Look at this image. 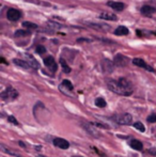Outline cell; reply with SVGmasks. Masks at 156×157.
Here are the masks:
<instances>
[{
	"label": "cell",
	"instance_id": "cell-22",
	"mask_svg": "<svg viewBox=\"0 0 156 157\" xmlns=\"http://www.w3.org/2000/svg\"><path fill=\"white\" fill-rule=\"evenodd\" d=\"M30 32L29 31H24V30H18V31L15 32V36H26V35H29Z\"/></svg>",
	"mask_w": 156,
	"mask_h": 157
},
{
	"label": "cell",
	"instance_id": "cell-16",
	"mask_svg": "<svg viewBox=\"0 0 156 157\" xmlns=\"http://www.w3.org/2000/svg\"><path fill=\"white\" fill-rule=\"evenodd\" d=\"M100 17L102 19H107V21H117V16L110 13H102L100 15Z\"/></svg>",
	"mask_w": 156,
	"mask_h": 157
},
{
	"label": "cell",
	"instance_id": "cell-19",
	"mask_svg": "<svg viewBox=\"0 0 156 157\" xmlns=\"http://www.w3.org/2000/svg\"><path fill=\"white\" fill-rule=\"evenodd\" d=\"M60 88H67V90L72 91L74 87H73V85H72L71 81H69V80H67V79H65V80H63V81H62V83H61V87H60Z\"/></svg>",
	"mask_w": 156,
	"mask_h": 157
},
{
	"label": "cell",
	"instance_id": "cell-20",
	"mask_svg": "<svg viewBox=\"0 0 156 157\" xmlns=\"http://www.w3.org/2000/svg\"><path fill=\"white\" fill-rule=\"evenodd\" d=\"M23 27L26 29H36L38 26L33 23H30V21H25V23H23Z\"/></svg>",
	"mask_w": 156,
	"mask_h": 157
},
{
	"label": "cell",
	"instance_id": "cell-3",
	"mask_svg": "<svg viewBox=\"0 0 156 157\" xmlns=\"http://www.w3.org/2000/svg\"><path fill=\"white\" fill-rule=\"evenodd\" d=\"M82 127L85 128L86 132H88L90 135H92V136L96 137V138H98V137L101 136L100 134V130L96 128V126L93 124V123H90V122H86V123H82Z\"/></svg>",
	"mask_w": 156,
	"mask_h": 157
},
{
	"label": "cell",
	"instance_id": "cell-15",
	"mask_svg": "<svg viewBox=\"0 0 156 157\" xmlns=\"http://www.w3.org/2000/svg\"><path fill=\"white\" fill-rule=\"evenodd\" d=\"M26 57H27V62L29 63V65L31 66V67L33 68H39V62L36 60L34 58H32V56H30V55H26Z\"/></svg>",
	"mask_w": 156,
	"mask_h": 157
},
{
	"label": "cell",
	"instance_id": "cell-11",
	"mask_svg": "<svg viewBox=\"0 0 156 157\" xmlns=\"http://www.w3.org/2000/svg\"><path fill=\"white\" fill-rule=\"evenodd\" d=\"M129 145H131V149L136 150V151H141L142 147H143L142 143L140 142V141H138L137 139H131V140H129Z\"/></svg>",
	"mask_w": 156,
	"mask_h": 157
},
{
	"label": "cell",
	"instance_id": "cell-21",
	"mask_svg": "<svg viewBox=\"0 0 156 157\" xmlns=\"http://www.w3.org/2000/svg\"><path fill=\"white\" fill-rule=\"evenodd\" d=\"M134 127H135L137 130H139V132H143L144 130H146V127H144V125L142 124L141 122H135V123H134Z\"/></svg>",
	"mask_w": 156,
	"mask_h": 157
},
{
	"label": "cell",
	"instance_id": "cell-4",
	"mask_svg": "<svg viewBox=\"0 0 156 157\" xmlns=\"http://www.w3.org/2000/svg\"><path fill=\"white\" fill-rule=\"evenodd\" d=\"M115 119L116 122L121 125H129L131 123V121H133V117L129 113H123L121 116H117L115 117Z\"/></svg>",
	"mask_w": 156,
	"mask_h": 157
},
{
	"label": "cell",
	"instance_id": "cell-13",
	"mask_svg": "<svg viewBox=\"0 0 156 157\" xmlns=\"http://www.w3.org/2000/svg\"><path fill=\"white\" fill-rule=\"evenodd\" d=\"M155 11H156V9L150 6H144L141 8V13L143 15H151L152 13H154Z\"/></svg>",
	"mask_w": 156,
	"mask_h": 157
},
{
	"label": "cell",
	"instance_id": "cell-23",
	"mask_svg": "<svg viewBox=\"0 0 156 157\" xmlns=\"http://www.w3.org/2000/svg\"><path fill=\"white\" fill-rule=\"evenodd\" d=\"M1 150L3 152H6V153H8V154H10V155H14V156H17L16 155V153L15 152H13V151H11V150H9V149H6L4 145H1Z\"/></svg>",
	"mask_w": 156,
	"mask_h": 157
},
{
	"label": "cell",
	"instance_id": "cell-28",
	"mask_svg": "<svg viewBox=\"0 0 156 157\" xmlns=\"http://www.w3.org/2000/svg\"><path fill=\"white\" fill-rule=\"evenodd\" d=\"M19 145H21V147H26V144H24L23 142H19Z\"/></svg>",
	"mask_w": 156,
	"mask_h": 157
},
{
	"label": "cell",
	"instance_id": "cell-29",
	"mask_svg": "<svg viewBox=\"0 0 156 157\" xmlns=\"http://www.w3.org/2000/svg\"><path fill=\"white\" fill-rule=\"evenodd\" d=\"M36 149L38 150V151H40V150H41V147H36Z\"/></svg>",
	"mask_w": 156,
	"mask_h": 157
},
{
	"label": "cell",
	"instance_id": "cell-14",
	"mask_svg": "<svg viewBox=\"0 0 156 157\" xmlns=\"http://www.w3.org/2000/svg\"><path fill=\"white\" fill-rule=\"evenodd\" d=\"M129 33V30L127 29L124 26H120L119 28L115 30V34L116 35H127Z\"/></svg>",
	"mask_w": 156,
	"mask_h": 157
},
{
	"label": "cell",
	"instance_id": "cell-31",
	"mask_svg": "<svg viewBox=\"0 0 156 157\" xmlns=\"http://www.w3.org/2000/svg\"><path fill=\"white\" fill-rule=\"evenodd\" d=\"M17 157H21V156H17Z\"/></svg>",
	"mask_w": 156,
	"mask_h": 157
},
{
	"label": "cell",
	"instance_id": "cell-12",
	"mask_svg": "<svg viewBox=\"0 0 156 157\" xmlns=\"http://www.w3.org/2000/svg\"><path fill=\"white\" fill-rule=\"evenodd\" d=\"M13 62H14V64H16L17 66H19V67H21V68H25V70H29V68L31 67L27 61L19 60V59H14Z\"/></svg>",
	"mask_w": 156,
	"mask_h": 157
},
{
	"label": "cell",
	"instance_id": "cell-1",
	"mask_svg": "<svg viewBox=\"0 0 156 157\" xmlns=\"http://www.w3.org/2000/svg\"><path fill=\"white\" fill-rule=\"evenodd\" d=\"M107 87L110 91L119 95L128 96L133 93V87H131V82L125 78H120L119 80H108Z\"/></svg>",
	"mask_w": 156,
	"mask_h": 157
},
{
	"label": "cell",
	"instance_id": "cell-9",
	"mask_svg": "<svg viewBox=\"0 0 156 157\" xmlns=\"http://www.w3.org/2000/svg\"><path fill=\"white\" fill-rule=\"evenodd\" d=\"M128 63V60H127L126 57L122 56V55H117L115 58V64L119 66H125Z\"/></svg>",
	"mask_w": 156,
	"mask_h": 157
},
{
	"label": "cell",
	"instance_id": "cell-7",
	"mask_svg": "<svg viewBox=\"0 0 156 157\" xmlns=\"http://www.w3.org/2000/svg\"><path fill=\"white\" fill-rule=\"evenodd\" d=\"M44 64H45L49 70H51L52 72H56L57 71V63L52 57H47V58L44 59Z\"/></svg>",
	"mask_w": 156,
	"mask_h": 157
},
{
	"label": "cell",
	"instance_id": "cell-26",
	"mask_svg": "<svg viewBox=\"0 0 156 157\" xmlns=\"http://www.w3.org/2000/svg\"><path fill=\"white\" fill-rule=\"evenodd\" d=\"M148 122H150V123H154V122H156V114H151V116H149L148 117Z\"/></svg>",
	"mask_w": 156,
	"mask_h": 157
},
{
	"label": "cell",
	"instance_id": "cell-2",
	"mask_svg": "<svg viewBox=\"0 0 156 157\" xmlns=\"http://www.w3.org/2000/svg\"><path fill=\"white\" fill-rule=\"evenodd\" d=\"M18 96V92L12 87H8L3 92L1 93V98L6 101H14V99L17 98Z\"/></svg>",
	"mask_w": 156,
	"mask_h": 157
},
{
	"label": "cell",
	"instance_id": "cell-25",
	"mask_svg": "<svg viewBox=\"0 0 156 157\" xmlns=\"http://www.w3.org/2000/svg\"><path fill=\"white\" fill-rule=\"evenodd\" d=\"M8 121H9V122L12 123V124H14V125H18V122H17V120L13 116L8 117Z\"/></svg>",
	"mask_w": 156,
	"mask_h": 157
},
{
	"label": "cell",
	"instance_id": "cell-10",
	"mask_svg": "<svg viewBox=\"0 0 156 157\" xmlns=\"http://www.w3.org/2000/svg\"><path fill=\"white\" fill-rule=\"evenodd\" d=\"M107 4H108L110 8H112L113 10L116 11H123L125 8V4L122 3V2H116V1H108L107 2Z\"/></svg>",
	"mask_w": 156,
	"mask_h": 157
},
{
	"label": "cell",
	"instance_id": "cell-30",
	"mask_svg": "<svg viewBox=\"0 0 156 157\" xmlns=\"http://www.w3.org/2000/svg\"><path fill=\"white\" fill-rule=\"evenodd\" d=\"M38 157H46V156H44V155H39Z\"/></svg>",
	"mask_w": 156,
	"mask_h": 157
},
{
	"label": "cell",
	"instance_id": "cell-5",
	"mask_svg": "<svg viewBox=\"0 0 156 157\" xmlns=\"http://www.w3.org/2000/svg\"><path fill=\"white\" fill-rule=\"evenodd\" d=\"M6 17H8L9 21H16L21 17V11L16 10V9H10V10H8V12H6Z\"/></svg>",
	"mask_w": 156,
	"mask_h": 157
},
{
	"label": "cell",
	"instance_id": "cell-27",
	"mask_svg": "<svg viewBox=\"0 0 156 157\" xmlns=\"http://www.w3.org/2000/svg\"><path fill=\"white\" fill-rule=\"evenodd\" d=\"M93 124L95 126H100V127H103V128H109L108 125H106L105 123H100V122H93Z\"/></svg>",
	"mask_w": 156,
	"mask_h": 157
},
{
	"label": "cell",
	"instance_id": "cell-17",
	"mask_svg": "<svg viewBox=\"0 0 156 157\" xmlns=\"http://www.w3.org/2000/svg\"><path fill=\"white\" fill-rule=\"evenodd\" d=\"M95 105L97 106L98 108H105L107 105V103L103 97H97V98L95 99Z\"/></svg>",
	"mask_w": 156,
	"mask_h": 157
},
{
	"label": "cell",
	"instance_id": "cell-6",
	"mask_svg": "<svg viewBox=\"0 0 156 157\" xmlns=\"http://www.w3.org/2000/svg\"><path fill=\"white\" fill-rule=\"evenodd\" d=\"M54 145L57 147H60L62 150H67L70 147V143L69 141H67L63 138H56L54 139Z\"/></svg>",
	"mask_w": 156,
	"mask_h": 157
},
{
	"label": "cell",
	"instance_id": "cell-18",
	"mask_svg": "<svg viewBox=\"0 0 156 157\" xmlns=\"http://www.w3.org/2000/svg\"><path fill=\"white\" fill-rule=\"evenodd\" d=\"M60 64H61V66H62V70H63V72H64V73H67H67L71 72V67L67 65V63L65 62L64 59H60Z\"/></svg>",
	"mask_w": 156,
	"mask_h": 157
},
{
	"label": "cell",
	"instance_id": "cell-24",
	"mask_svg": "<svg viewBox=\"0 0 156 157\" xmlns=\"http://www.w3.org/2000/svg\"><path fill=\"white\" fill-rule=\"evenodd\" d=\"M45 52H46V49H45V47H44V46L39 45L38 47H36V52H38V54H40V55H43Z\"/></svg>",
	"mask_w": 156,
	"mask_h": 157
},
{
	"label": "cell",
	"instance_id": "cell-8",
	"mask_svg": "<svg viewBox=\"0 0 156 157\" xmlns=\"http://www.w3.org/2000/svg\"><path fill=\"white\" fill-rule=\"evenodd\" d=\"M133 63L135 64V65L139 66V67L146 68V70L150 71V72H154V70H153V68L151 67V66H149L148 64H146L143 60H142V59H140V58H135L133 60Z\"/></svg>",
	"mask_w": 156,
	"mask_h": 157
}]
</instances>
